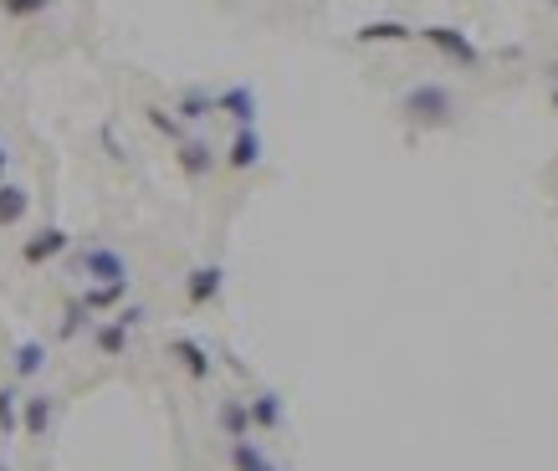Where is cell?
Returning a JSON list of instances; mask_svg holds the SVG:
<instances>
[{
    "label": "cell",
    "mask_w": 558,
    "mask_h": 471,
    "mask_svg": "<svg viewBox=\"0 0 558 471\" xmlns=\"http://www.w3.org/2000/svg\"><path fill=\"white\" fill-rule=\"evenodd\" d=\"M67 246H72V236H67L62 226H47V231H36V236L21 246V256H26L31 267H41V262H52V256H62Z\"/></svg>",
    "instance_id": "4"
},
{
    "label": "cell",
    "mask_w": 558,
    "mask_h": 471,
    "mask_svg": "<svg viewBox=\"0 0 558 471\" xmlns=\"http://www.w3.org/2000/svg\"><path fill=\"white\" fill-rule=\"evenodd\" d=\"M210 108H216V98H210V93H200V88H190V93L180 98V113H185V118H205Z\"/></svg>",
    "instance_id": "20"
},
{
    "label": "cell",
    "mask_w": 558,
    "mask_h": 471,
    "mask_svg": "<svg viewBox=\"0 0 558 471\" xmlns=\"http://www.w3.org/2000/svg\"><path fill=\"white\" fill-rule=\"evenodd\" d=\"M420 36L431 41L441 57H451V62H461V67H477V47L466 41V31H456V26H425Z\"/></svg>",
    "instance_id": "3"
},
{
    "label": "cell",
    "mask_w": 558,
    "mask_h": 471,
    "mask_svg": "<svg viewBox=\"0 0 558 471\" xmlns=\"http://www.w3.org/2000/svg\"><path fill=\"white\" fill-rule=\"evenodd\" d=\"M405 113L415 123H425V128H441V123L456 118V98H451L446 82H415V88L405 93Z\"/></svg>",
    "instance_id": "1"
},
{
    "label": "cell",
    "mask_w": 558,
    "mask_h": 471,
    "mask_svg": "<svg viewBox=\"0 0 558 471\" xmlns=\"http://www.w3.org/2000/svg\"><path fill=\"white\" fill-rule=\"evenodd\" d=\"M169 354H175V359L190 369V379H210V349H205V344H195V338H175V344H169Z\"/></svg>",
    "instance_id": "7"
},
{
    "label": "cell",
    "mask_w": 558,
    "mask_h": 471,
    "mask_svg": "<svg viewBox=\"0 0 558 471\" xmlns=\"http://www.w3.org/2000/svg\"><path fill=\"white\" fill-rule=\"evenodd\" d=\"M251 425L277 431V425H282V400H277V395H256V400H251Z\"/></svg>",
    "instance_id": "13"
},
{
    "label": "cell",
    "mask_w": 558,
    "mask_h": 471,
    "mask_svg": "<svg viewBox=\"0 0 558 471\" xmlns=\"http://www.w3.org/2000/svg\"><path fill=\"white\" fill-rule=\"evenodd\" d=\"M180 169L190 180H205L210 169H216V154H210L205 139H180Z\"/></svg>",
    "instance_id": "5"
},
{
    "label": "cell",
    "mask_w": 558,
    "mask_h": 471,
    "mask_svg": "<svg viewBox=\"0 0 558 471\" xmlns=\"http://www.w3.org/2000/svg\"><path fill=\"white\" fill-rule=\"evenodd\" d=\"M41 364H47V349H41L36 338H31V344H21V349H16V374H21V379H31V374H36Z\"/></svg>",
    "instance_id": "18"
},
{
    "label": "cell",
    "mask_w": 558,
    "mask_h": 471,
    "mask_svg": "<svg viewBox=\"0 0 558 471\" xmlns=\"http://www.w3.org/2000/svg\"><path fill=\"white\" fill-rule=\"evenodd\" d=\"M47 425H52V400L47 395H31L26 410H21V431L36 441V436H47Z\"/></svg>",
    "instance_id": "10"
},
{
    "label": "cell",
    "mask_w": 558,
    "mask_h": 471,
    "mask_svg": "<svg viewBox=\"0 0 558 471\" xmlns=\"http://www.w3.org/2000/svg\"><path fill=\"white\" fill-rule=\"evenodd\" d=\"M128 292V282H103V287H88V292H82V308H113L118 303V297Z\"/></svg>",
    "instance_id": "14"
},
{
    "label": "cell",
    "mask_w": 558,
    "mask_h": 471,
    "mask_svg": "<svg viewBox=\"0 0 558 471\" xmlns=\"http://www.w3.org/2000/svg\"><path fill=\"white\" fill-rule=\"evenodd\" d=\"M6 159H11V154H6V144H0V175H6Z\"/></svg>",
    "instance_id": "24"
},
{
    "label": "cell",
    "mask_w": 558,
    "mask_h": 471,
    "mask_svg": "<svg viewBox=\"0 0 558 471\" xmlns=\"http://www.w3.org/2000/svg\"><path fill=\"white\" fill-rule=\"evenodd\" d=\"M123 344H128V323H118V318H113L108 328H98V349H103L108 359H118V354H123Z\"/></svg>",
    "instance_id": "17"
},
{
    "label": "cell",
    "mask_w": 558,
    "mask_h": 471,
    "mask_svg": "<svg viewBox=\"0 0 558 471\" xmlns=\"http://www.w3.org/2000/svg\"><path fill=\"white\" fill-rule=\"evenodd\" d=\"M553 108H558V88H553Z\"/></svg>",
    "instance_id": "25"
},
{
    "label": "cell",
    "mask_w": 558,
    "mask_h": 471,
    "mask_svg": "<svg viewBox=\"0 0 558 471\" xmlns=\"http://www.w3.org/2000/svg\"><path fill=\"white\" fill-rule=\"evenodd\" d=\"M47 6H52V0H0V11H6V16H16V21H26V16H41Z\"/></svg>",
    "instance_id": "21"
},
{
    "label": "cell",
    "mask_w": 558,
    "mask_h": 471,
    "mask_svg": "<svg viewBox=\"0 0 558 471\" xmlns=\"http://www.w3.org/2000/svg\"><path fill=\"white\" fill-rule=\"evenodd\" d=\"M231 461H236V471H277V466H272L262 451H256L251 441H236V446H231Z\"/></svg>",
    "instance_id": "16"
},
{
    "label": "cell",
    "mask_w": 558,
    "mask_h": 471,
    "mask_svg": "<svg viewBox=\"0 0 558 471\" xmlns=\"http://www.w3.org/2000/svg\"><path fill=\"white\" fill-rule=\"evenodd\" d=\"M216 108H221V113H231L241 128H251V118H256V93L241 82V88H226V93L216 98Z\"/></svg>",
    "instance_id": "8"
},
{
    "label": "cell",
    "mask_w": 558,
    "mask_h": 471,
    "mask_svg": "<svg viewBox=\"0 0 558 471\" xmlns=\"http://www.w3.org/2000/svg\"><path fill=\"white\" fill-rule=\"evenodd\" d=\"M77 323H82V308H72V313H67V323H62V333L72 338V333H77Z\"/></svg>",
    "instance_id": "23"
},
{
    "label": "cell",
    "mask_w": 558,
    "mask_h": 471,
    "mask_svg": "<svg viewBox=\"0 0 558 471\" xmlns=\"http://www.w3.org/2000/svg\"><path fill=\"white\" fill-rule=\"evenodd\" d=\"M415 31L410 26H400V21H369L364 31H359V41H410Z\"/></svg>",
    "instance_id": "15"
},
{
    "label": "cell",
    "mask_w": 558,
    "mask_h": 471,
    "mask_svg": "<svg viewBox=\"0 0 558 471\" xmlns=\"http://www.w3.org/2000/svg\"><path fill=\"white\" fill-rule=\"evenodd\" d=\"M16 425H21V395L16 390H0V431L16 436Z\"/></svg>",
    "instance_id": "19"
},
{
    "label": "cell",
    "mask_w": 558,
    "mask_h": 471,
    "mask_svg": "<svg viewBox=\"0 0 558 471\" xmlns=\"http://www.w3.org/2000/svg\"><path fill=\"white\" fill-rule=\"evenodd\" d=\"M26 210H31V195L21 185H0V226H16Z\"/></svg>",
    "instance_id": "11"
},
{
    "label": "cell",
    "mask_w": 558,
    "mask_h": 471,
    "mask_svg": "<svg viewBox=\"0 0 558 471\" xmlns=\"http://www.w3.org/2000/svg\"><path fill=\"white\" fill-rule=\"evenodd\" d=\"M221 425H226V436H231V441H246V431H251V405L226 400V405H221Z\"/></svg>",
    "instance_id": "12"
},
{
    "label": "cell",
    "mask_w": 558,
    "mask_h": 471,
    "mask_svg": "<svg viewBox=\"0 0 558 471\" xmlns=\"http://www.w3.org/2000/svg\"><path fill=\"white\" fill-rule=\"evenodd\" d=\"M185 297H190L195 308L216 303V297H221V267H195L190 282H185Z\"/></svg>",
    "instance_id": "6"
},
{
    "label": "cell",
    "mask_w": 558,
    "mask_h": 471,
    "mask_svg": "<svg viewBox=\"0 0 558 471\" xmlns=\"http://www.w3.org/2000/svg\"><path fill=\"white\" fill-rule=\"evenodd\" d=\"M256 159H262V134H256V128H236V139H231V154H226V164H231V169H251Z\"/></svg>",
    "instance_id": "9"
},
{
    "label": "cell",
    "mask_w": 558,
    "mask_h": 471,
    "mask_svg": "<svg viewBox=\"0 0 558 471\" xmlns=\"http://www.w3.org/2000/svg\"><path fill=\"white\" fill-rule=\"evenodd\" d=\"M82 277H88V287L128 282V262H123L113 246H88V251H82Z\"/></svg>",
    "instance_id": "2"
},
{
    "label": "cell",
    "mask_w": 558,
    "mask_h": 471,
    "mask_svg": "<svg viewBox=\"0 0 558 471\" xmlns=\"http://www.w3.org/2000/svg\"><path fill=\"white\" fill-rule=\"evenodd\" d=\"M149 113V123L159 128V134H169V139H185V128H180V118H169L164 108H144Z\"/></svg>",
    "instance_id": "22"
}]
</instances>
